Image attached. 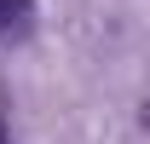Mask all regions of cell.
Returning a JSON list of instances; mask_svg holds the SVG:
<instances>
[{
  "label": "cell",
  "instance_id": "6da1fadb",
  "mask_svg": "<svg viewBox=\"0 0 150 144\" xmlns=\"http://www.w3.org/2000/svg\"><path fill=\"white\" fill-rule=\"evenodd\" d=\"M35 0H0V35H29Z\"/></svg>",
  "mask_w": 150,
  "mask_h": 144
},
{
  "label": "cell",
  "instance_id": "7a4b0ae2",
  "mask_svg": "<svg viewBox=\"0 0 150 144\" xmlns=\"http://www.w3.org/2000/svg\"><path fill=\"white\" fill-rule=\"evenodd\" d=\"M0 144H12V133H6V127H0Z\"/></svg>",
  "mask_w": 150,
  "mask_h": 144
}]
</instances>
